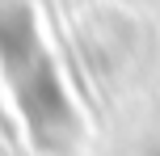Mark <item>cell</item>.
I'll return each mask as SVG.
<instances>
[{
  "label": "cell",
  "instance_id": "1",
  "mask_svg": "<svg viewBox=\"0 0 160 156\" xmlns=\"http://www.w3.org/2000/svg\"><path fill=\"white\" fill-rule=\"evenodd\" d=\"M0 72L8 80L17 110L25 118V131L42 152L55 148L59 139H68V93L59 84L51 55L38 38L34 13L21 0H0Z\"/></svg>",
  "mask_w": 160,
  "mask_h": 156
}]
</instances>
